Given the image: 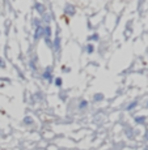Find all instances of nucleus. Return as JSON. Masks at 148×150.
I'll list each match as a JSON object with an SVG mask.
<instances>
[{"label": "nucleus", "mask_w": 148, "mask_h": 150, "mask_svg": "<svg viewBox=\"0 0 148 150\" xmlns=\"http://www.w3.org/2000/svg\"><path fill=\"white\" fill-rule=\"evenodd\" d=\"M55 85H56L58 88H60V86H62V79H60V77L55 79Z\"/></svg>", "instance_id": "nucleus-4"}, {"label": "nucleus", "mask_w": 148, "mask_h": 150, "mask_svg": "<svg viewBox=\"0 0 148 150\" xmlns=\"http://www.w3.org/2000/svg\"><path fill=\"white\" fill-rule=\"evenodd\" d=\"M0 67H3V68H4V67H5L4 62H3V60H1V59H0Z\"/></svg>", "instance_id": "nucleus-13"}, {"label": "nucleus", "mask_w": 148, "mask_h": 150, "mask_svg": "<svg viewBox=\"0 0 148 150\" xmlns=\"http://www.w3.org/2000/svg\"><path fill=\"white\" fill-rule=\"evenodd\" d=\"M136 122H138V123H142V122H143V120H144V117H136Z\"/></svg>", "instance_id": "nucleus-12"}, {"label": "nucleus", "mask_w": 148, "mask_h": 150, "mask_svg": "<svg viewBox=\"0 0 148 150\" xmlns=\"http://www.w3.org/2000/svg\"><path fill=\"white\" fill-rule=\"evenodd\" d=\"M136 105H138V103H136V102H132V103H131V105H130V106H129V107H127V110H132V108H134V107H135V106H136Z\"/></svg>", "instance_id": "nucleus-8"}, {"label": "nucleus", "mask_w": 148, "mask_h": 150, "mask_svg": "<svg viewBox=\"0 0 148 150\" xmlns=\"http://www.w3.org/2000/svg\"><path fill=\"white\" fill-rule=\"evenodd\" d=\"M102 94H98V96H94V100H101L102 99Z\"/></svg>", "instance_id": "nucleus-7"}, {"label": "nucleus", "mask_w": 148, "mask_h": 150, "mask_svg": "<svg viewBox=\"0 0 148 150\" xmlns=\"http://www.w3.org/2000/svg\"><path fill=\"white\" fill-rule=\"evenodd\" d=\"M93 50H94L93 45H88V46H87V51H88V54H92V52H93Z\"/></svg>", "instance_id": "nucleus-5"}, {"label": "nucleus", "mask_w": 148, "mask_h": 150, "mask_svg": "<svg viewBox=\"0 0 148 150\" xmlns=\"http://www.w3.org/2000/svg\"><path fill=\"white\" fill-rule=\"evenodd\" d=\"M89 39H92V41H97V39H98V35H97V34H93V35H92Z\"/></svg>", "instance_id": "nucleus-9"}, {"label": "nucleus", "mask_w": 148, "mask_h": 150, "mask_svg": "<svg viewBox=\"0 0 148 150\" xmlns=\"http://www.w3.org/2000/svg\"><path fill=\"white\" fill-rule=\"evenodd\" d=\"M43 79H46V80H50L51 79V74H50V71H49V69L45 72V73H43Z\"/></svg>", "instance_id": "nucleus-3"}, {"label": "nucleus", "mask_w": 148, "mask_h": 150, "mask_svg": "<svg viewBox=\"0 0 148 150\" xmlns=\"http://www.w3.org/2000/svg\"><path fill=\"white\" fill-rule=\"evenodd\" d=\"M146 150H148V149H146Z\"/></svg>", "instance_id": "nucleus-14"}, {"label": "nucleus", "mask_w": 148, "mask_h": 150, "mask_svg": "<svg viewBox=\"0 0 148 150\" xmlns=\"http://www.w3.org/2000/svg\"><path fill=\"white\" fill-rule=\"evenodd\" d=\"M31 122H33V120H31L30 117H25V123H26V124H30Z\"/></svg>", "instance_id": "nucleus-10"}, {"label": "nucleus", "mask_w": 148, "mask_h": 150, "mask_svg": "<svg viewBox=\"0 0 148 150\" xmlns=\"http://www.w3.org/2000/svg\"><path fill=\"white\" fill-rule=\"evenodd\" d=\"M43 34H45L46 39L50 38V35H51V29H50V26H46L45 28V31H43Z\"/></svg>", "instance_id": "nucleus-2"}, {"label": "nucleus", "mask_w": 148, "mask_h": 150, "mask_svg": "<svg viewBox=\"0 0 148 150\" xmlns=\"http://www.w3.org/2000/svg\"><path fill=\"white\" fill-rule=\"evenodd\" d=\"M55 47H59V38H56V39H55Z\"/></svg>", "instance_id": "nucleus-11"}, {"label": "nucleus", "mask_w": 148, "mask_h": 150, "mask_svg": "<svg viewBox=\"0 0 148 150\" xmlns=\"http://www.w3.org/2000/svg\"><path fill=\"white\" fill-rule=\"evenodd\" d=\"M41 35H43V28H41V26H38L37 28V30H36V34H34V39H39V37Z\"/></svg>", "instance_id": "nucleus-1"}, {"label": "nucleus", "mask_w": 148, "mask_h": 150, "mask_svg": "<svg viewBox=\"0 0 148 150\" xmlns=\"http://www.w3.org/2000/svg\"><path fill=\"white\" fill-rule=\"evenodd\" d=\"M87 106H88V102H87V100H81L79 107H80V108H84V107H87Z\"/></svg>", "instance_id": "nucleus-6"}]
</instances>
